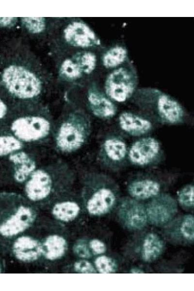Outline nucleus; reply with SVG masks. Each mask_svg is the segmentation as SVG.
<instances>
[{
	"label": "nucleus",
	"instance_id": "obj_1",
	"mask_svg": "<svg viewBox=\"0 0 194 291\" xmlns=\"http://www.w3.org/2000/svg\"><path fill=\"white\" fill-rule=\"evenodd\" d=\"M75 174L64 161L37 167L23 184L24 196L38 209L50 208L72 192Z\"/></svg>",
	"mask_w": 194,
	"mask_h": 291
},
{
	"label": "nucleus",
	"instance_id": "obj_2",
	"mask_svg": "<svg viewBox=\"0 0 194 291\" xmlns=\"http://www.w3.org/2000/svg\"><path fill=\"white\" fill-rule=\"evenodd\" d=\"M17 52L0 72V89L16 101L40 100L44 79L37 62Z\"/></svg>",
	"mask_w": 194,
	"mask_h": 291
},
{
	"label": "nucleus",
	"instance_id": "obj_3",
	"mask_svg": "<svg viewBox=\"0 0 194 291\" xmlns=\"http://www.w3.org/2000/svg\"><path fill=\"white\" fill-rule=\"evenodd\" d=\"M54 122L48 108L40 100L16 101L6 125L26 145H38L52 137Z\"/></svg>",
	"mask_w": 194,
	"mask_h": 291
},
{
	"label": "nucleus",
	"instance_id": "obj_4",
	"mask_svg": "<svg viewBox=\"0 0 194 291\" xmlns=\"http://www.w3.org/2000/svg\"><path fill=\"white\" fill-rule=\"evenodd\" d=\"M38 211L24 195L0 192V239L12 241L24 233L36 222Z\"/></svg>",
	"mask_w": 194,
	"mask_h": 291
},
{
	"label": "nucleus",
	"instance_id": "obj_5",
	"mask_svg": "<svg viewBox=\"0 0 194 291\" xmlns=\"http://www.w3.org/2000/svg\"><path fill=\"white\" fill-rule=\"evenodd\" d=\"M80 198L82 207L90 215L101 216L111 211L119 200V187L111 177L92 172L82 179Z\"/></svg>",
	"mask_w": 194,
	"mask_h": 291
},
{
	"label": "nucleus",
	"instance_id": "obj_6",
	"mask_svg": "<svg viewBox=\"0 0 194 291\" xmlns=\"http://www.w3.org/2000/svg\"><path fill=\"white\" fill-rule=\"evenodd\" d=\"M132 97L133 102L143 114L154 122L178 125L184 123L185 120L184 110L178 101L159 90L139 89Z\"/></svg>",
	"mask_w": 194,
	"mask_h": 291
},
{
	"label": "nucleus",
	"instance_id": "obj_7",
	"mask_svg": "<svg viewBox=\"0 0 194 291\" xmlns=\"http://www.w3.org/2000/svg\"><path fill=\"white\" fill-rule=\"evenodd\" d=\"M91 128L83 111L75 109L65 113L54 122L52 138L56 149L63 153L77 151L87 141Z\"/></svg>",
	"mask_w": 194,
	"mask_h": 291
},
{
	"label": "nucleus",
	"instance_id": "obj_8",
	"mask_svg": "<svg viewBox=\"0 0 194 291\" xmlns=\"http://www.w3.org/2000/svg\"><path fill=\"white\" fill-rule=\"evenodd\" d=\"M163 157L162 145L153 137H141L128 147V162L137 167L155 166L162 161Z\"/></svg>",
	"mask_w": 194,
	"mask_h": 291
},
{
	"label": "nucleus",
	"instance_id": "obj_9",
	"mask_svg": "<svg viewBox=\"0 0 194 291\" xmlns=\"http://www.w3.org/2000/svg\"><path fill=\"white\" fill-rule=\"evenodd\" d=\"M128 147L124 139L117 134H109L102 141L98 159L104 167L113 172L124 168L128 162Z\"/></svg>",
	"mask_w": 194,
	"mask_h": 291
},
{
	"label": "nucleus",
	"instance_id": "obj_10",
	"mask_svg": "<svg viewBox=\"0 0 194 291\" xmlns=\"http://www.w3.org/2000/svg\"><path fill=\"white\" fill-rule=\"evenodd\" d=\"M135 75L125 67L115 69L107 76L104 84L106 95L112 101L124 102L136 91Z\"/></svg>",
	"mask_w": 194,
	"mask_h": 291
},
{
	"label": "nucleus",
	"instance_id": "obj_11",
	"mask_svg": "<svg viewBox=\"0 0 194 291\" xmlns=\"http://www.w3.org/2000/svg\"><path fill=\"white\" fill-rule=\"evenodd\" d=\"M145 208L147 221L156 226L168 224L172 221L178 210L176 200L170 194L163 192L151 198Z\"/></svg>",
	"mask_w": 194,
	"mask_h": 291
},
{
	"label": "nucleus",
	"instance_id": "obj_12",
	"mask_svg": "<svg viewBox=\"0 0 194 291\" xmlns=\"http://www.w3.org/2000/svg\"><path fill=\"white\" fill-rule=\"evenodd\" d=\"M117 215L122 224L131 230H139L146 225L145 207L139 200L125 197L118 202Z\"/></svg>",
	"mask_w": 194,
	"mask_h": 291
},
{
	"label": "nucleus",
	"instance_id": "obj_13",
	"mask_svg": "<svg viewBox=\"0 0 194 291\" xmlns=\"http://www.w3.org/2000/svg\"><path fill=\"white\" fill-rule=\"evenodd\" d=\"M161 179L153 173L137 174L128 181L127 190L130 196L136 200H146L162 193Z\"/></svg>",
	"mask_w": 194,
	"mask_h": 291
},
{
	"label": "nucleus",
	"instance_id": "obj_14",
	"mask_svg": "<svg viewBox=\"0 0 194 291\" xmlns=\"http://www.w3.org/2000/svg\"><path fill=\"white\" fill-rule=\"evenodd\" d=\"M11 251L14 257L24 263H32L43 258L42 239L32 235H20L12 241Z\"/></svg>",
	"mask_w": 194,
	"mask_h": 291
},
{
	"label": "nucleus",
	"instance_id": "obj_15",
	"mask_svg": "<svg viewBox=\"0 0 194 291\" xmlns=\"http://www.w3.org/2000/svg\"><path fill=\"white\" fill-rule=\"evenodd\" d=\"M65 42L70 46L89 48L100 45V40L93 30L84 22L80 20L69 23L63 31Z\"/></svg>",
	"mask_w": 194,
	"mask_h": 291
},
{
	"label": "nucleus",
	"instance_id": "obj_16",
	"mask_svg": "<svg viewBox=\"0 0 194 291\" xmlns=\"http://www.w3.org/2000/svg\"><path fill=\"white\" fill-rule=\"evenodd\" d=\"M117 121L120 129L133 137L147 136L154 129V122L144 114L125 111L119 115Z\"/></svg>",
	"mask_w": 194,
	"mask_h": 291
},
{
	"label": "nucleus",
	"instance_id": "obj_17",
	"mask_svg": "<svg viewBox=\"0 0 194 291\" xmlns=\"http://www.w3.org/2000/svg\"><path fill=\"white\" fill-rule=\"evenodd\" d=\"M7 157L12 164V177L18 184H24L38 167L33 156L24 149L14 152Z\"/></svg>",
	"mask_w": 194,
	"mask_h": 291
},
{
	"label": "nucleus",
	"instance_id": "obj_18",
	"mask_svg": "<svg viewBox=\"0 0 194 291\" xmlns=\"http://www.w3.org/2000/svg\"><path fill=\"white\" fill-rule=\"evenodd\" d=\"M71 192L55 202L50 207L53 217L61 223H69L79 216L82 206L81 200Z\"/></svg>",
	"mask_w": 194,
	"mask_h": 291
},
{
	"label": "nucleus",
	"instance_id": "obj_19",
	"mask_svg": "<svg viewBox=\"0 0 194 291\" xmlns=\"http://www.w3.org/2000/svg\"><path fill=\"white\" fill-rule=\"evenodd\" d=\"M87 99L88 107L96 117L109 119L116 115L117 109L115 104L95 85L89 88Z\"/></svg>",
	"mask_w": 194,
	"mask_h": 291
},
{
	"label": "nucleus",
	"instance_id": "obj_20",
	"mask_svg": "<svg viewBox=\"0 0 194 291\" xmlns=\"http://www.w3.org/2000/svg\"><path fill=\"white\" fill-rule=\"evenodd\" d=\"M167 232L171 239L178 242L186 244L192 243L194 240V216L186 214L169 223Z\"/></svg>",
	"mask_w": 194,
	"mask_h": 291
},
{
	"label": "nucleus",
	"instance_id": "obj_21",
	"mask_svg": "<svg viewBox=\"0 0 194 291\" xmlns=\"http://www.w3.org/2000/svg\"><path fill=\"white\" fill-rule=\"evenodd\" d=\"M43 258L49 261L61 259L66 254L68 242L65 238L58 233H50L42 239Z\"/></svg>",
	"mask_w": 194,
	"mask_h": 291
},
{
	"label": "nucleus",
	"instance_id": "obj_22",
	"mask_svg": "<svg viewBox=\"0 0 194 291\" xmlns=\"http://www.w3.org/2000/svg\"><path fill=\"white\" fill-rule=\"evenodd\" d=\"M164 247V242L158 235L153 232L147 233L142 241V259L147 262L155 260L162 254Z\"/></svg>",
	"mask_w": 194,
	"mask_h": 291
},
{
	"label": "nucleus",
	"instance_id": "obj_23",
	"mask_svg": "<svg viewBox=\"0 0 194 291\" xmlns=\"http://www.w3.org/2000/svg\"><path fill=\"white\" fill-rule=\"evenodd\" d=\"M25 146L13 135L6 124H0V157H8Z\"/></svg>",
	"mask_w": 194,
	"mask_h": 291
},
{
	"label": "nucleus",
	"instance_id": "obj_24",
	"mask_svg": "<svg viewBox=\"0 0 194 291\" xmlns=\"http://www.w3.org/2000/svg\"><path fill=\"white\" fill-rule=\"evenodd\" d=\"M127 50L121 46H115L108 49L102 57L103 65L111 68L118 66L126 60Z\"/></svg>",
	"mask_w": 194,
	"mask_h": 291
},
{
	"label": "nucleus",
	"instance_id": "obj_25",
	"mask_svg": "<svg viewBox=\"0 0 194 291\" xmlns=\"http://www.w3.org/2000/svg\"><path fill=\"white\" fill-rule=\"evenodd\" d=\"M72 59L78 65L82 73L89 74L96 68V56L92 52H78L73 57Z\"/></svg>",
	"mask_w": 194,
	"mask_h": 291
},
{
	"label": "nucleus",
	"instance_id": "obj_26",
	"mask_svg": "<svg viewBox=\"0 0 194 291\" xmlns=\"http://www.w3.org/2000/svg\"><path fill=\"white\" fill-rule=\"evenodd\" d=\"M60 73L63 77L70 80H77L82 75L80 67L72 59H66L63 62Z\"/></svg>",
	"mask_w": 194,
	"mask_h": 291
},
{
	"label": "nucleus",
	"instance_id": "obj_27",
	"mask_svg": "<svg viewBox=\"0 0 194 291\" xmlns=\"http://www.w3.org/2000/svg\"><path fill=\"white\" fill-rule=\"evenodd\" d=\"M20 19L22 26L31 33L39 34L46 29V21L44 17H23Z\"/></svg>",
	"mask_w": 194,
	"mask_h": 291
},
{
	"label": "nucleus",
	"instance_id": "obj_28",
	"mask_svg": "<svg viewBox=\"0 0 194 291\" xmlns=\"http://www.w3.org/2000/svg\"><path fill=\"white\" fill-rule=\"evenodd\" d=\"M94 263L97 271L99 273H114L117 269L115 261L111 258L105 255H101L97 257Z\"/></svg>",
	"mask_w": 194,
	"mask_h": 291
},
{
	"label": "nucleus",
	"instance_id": "obj_29",
	"mask_svg": "<svg viewBox=\"0 0 194 291\" xmlns=\"http://www.w3.org/2000/svg\"><path fill=\"white\" fill-rule=\"evenodd\" d=\"M194 185L187 184L178 193V199L179 203L187 209L194 207Z\"/></svg>",
	"mask_w": 194,
	"mask_h": 291
},
{
	"label": "nucleus",
	"instance_id": "obj_30",
	"mask_svg": "<svg viewBox=\"0 0 194 291\" xmlns=\"http://www.w3.org/2000/svg\"><path fill=\"white\" fill-rule=\"evenodd\" d=\"M14 101L0 89V124H6Z\"/></svg>",
	"mask_w": 194,
	"mask_h": 291
},
{
	"label": "nucleus",
	"instance_id": "obj_31",
	"mask_svg": "<svg viewBox=\"0 0 194 291\" xmlns=\"http://www.w3.org/2000/svg\"><path fill=\"white\" fill-rule=\"evenodd\" d=\"M75 255L81 259H88L91 258L92 253L87 242L83 239L77 241L73 246Z\"/></svg>",
	"mask_w": 194,
	"mask_h": 291
},
{
	"label": "nucleus",
	"instance_id": "obj_32",
	"mask_svg": "<svg viewBox=\"0 0 194 291\" xmlns=\"http://www.w3.org/2000/svg\"><path fill=\"white\" fill-rule=\"evenodd\" d=\"M75 272L83 274H94L97 272L95 266L87 259H81L75 261L73 265Z\"/></svg>",
	"mask_w": 194,
	"mask_h": 291
},
{
	"label": "nucleus",
	"instance_id": "obj_33",
	"mask_svg": "<svg viewBox=\"0 0 194 291\" xmlns=\"http://www.w3.org/2000/svg\"><path fill=\"white\" fill-rule=\"evenodd\" d=\"M91 251L95 255H101L104 253L106 250L105 243L97 239H93L88 243Z\"/></svg>",
	"mask_w": 194,
	"mask_h": 291
},
{
	"label": "nucleus",
	"instance_id": "obj_34",
	"mask_svg": "<svg viewBox=\"0 0 194 291\" xmlns=\"http://www.w3.org/2000/svg\"><path fill=\"white\" fill-rule=\"evenodd\" d=\"M17 21L16 17H0V27L8 28L13 27Z\"/></svg>",
	"mask_w": 194,
	"mask_h": 291
},
{
	"label": "nucleus",
	"instance_id": "obj_35",
	"mask_svg": "<svg viewBox=\"0 0 194 291\" xmlns=\"http://www.w3.org/2000/svg\"><path fill=\"white\" fill-rule=\"evenodd\" d=\"M130 273H143L144 271H143L141 269H139L138 268H133L131 269Z\"/></svg>",
	"mask_w": 194,
	"mask_h": 291
},
{
	"label": "nucleus",
	"instance_id": "obj_36",
	"mask_svg": "<svg viewBox=\"0 0 194 291\" xmlns=\"http://www.w3.org/2000/svg\"><path fill=\"white\" fill-rule=\"evenodd\" d=\"M2 270H3L2 266L1 264V263H0V273L2 272Z\"/></svg>",
	"mask_w": 194,
	"mask_h": 291
}]
</instances>
